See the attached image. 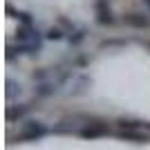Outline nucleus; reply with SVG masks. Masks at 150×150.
<instances>
[{
    "label": "nucleus",
    "instance_id": "nucleus-13",
    "mask_svg": "<svg viewBox=\"0 0 150 150\" xmlns=\"http://www.w3.org/2000/svg\"><path fill=\"white\" fill-rule=\"evenodd\" d=\"M144 5L148 7V11H150V0H144Z\"/></svg>",
    "mask_w": 150,
    "mask_h": 150
},
{
    "label": "nucleus",
    "instance_id": "nucleus-10",
    "mask_svg": "<svg viewBox=\"0 0 150 150\" xmlns=\"http://www.w3.org/2000/svg\"><path fill=\"white\" fill-rule=\"evenodd\" d=\"M63 36H65V34H63L58 27H50V29H47V34H45V38H47V40H61Z\"/></svg>",
    "mask_w": 150,
    "mask_h": 150
},
{
    "label": "nucleus",
    "instance_id": "nucleus-9",
    "mask_svg": "<svg viewBox=\"0 0 150 150\" xmlns=\"http://www.w3.org/2000/svg\"><path fill=\"white\" fill-rule=\"evenodd\" d=\"M54 92H56V88H54L52 83H43V85H38L36 96H50V94H54Z\"/></svg>",
    "mask_w": 150,
    "mask_h": 150
},
{
    "label": "nucleus",
    "instance_id": "nucleus-11",
    "mask_svg": "<svg viewBox=\"0 0 150 150\" xmlns=\"http://www.w3.org/2000/svg\"><path fill=\"white\" fill-rule=\"evenodd\" d=\"M16 92H18L20 94V85H16V83H13V81H7V99H9V101H11L13 99V94H16Z\"/></svg>",
    "mask_w": 150,
    "mask_h": 150
},
{
    "label": "nucleus",
    "instance_id": "nucleus-2",
    "mask_svg": "<svg viewBox=\"0 0 150 150\" xmlns=\"http://www.w3.org/2000/svg\"><path fill=\"white\" fill-rule=\"evenodd\" d=\"M108 125L105 123H88V125H83L81 130H79V134H81L83 139H96V137H103V134H108Z\"/></svg>",
    "mask_w": 150,
    "mask_h": 150
},
{
    "label": "nucleus",
    "instance_id": "nucleus-1",
    "mask_svg": "<svg viewBox=\"0 0 150 150\" xmlns=\"http://www.w3.org/2000/svg\"><path fill=\"white\" fill-rule=\"evenodd\" d=\"M47 125L43 123V121H36V119H27L25 123H23V128H20V139H25V141H36V139H43L45 134H47Z\"/></svg>",
    "mask_w": 150,
    "mask_h": 150
},
{
    "label": "nucleus",
    "instance_id": "nucleus-6",
    "mask_svg": "<svg viewBox=\"0 0 150 150\" xmlns=\"http://www.w3.org/2000/svg\"><path fill=\"white\" fill-rule=\"evenodd\" d=\"M7 13H11V18H18L23 25H34V18H31V13H27V11H16L11 5H7Z\"/></svg>",
    "mask_w": 150,
    "mask_h": 150
},
{
    "label": "nucleus",
    "instance_id": "nucleus-7",
    "mask_svg": "<svg viewBox=\"0 0 150 150\" xmlns=\"http://www.w3.org/2000/svg\"><path fill=\"white\" fill-rule=\"evenodd\" d=\"M117 123H119L121 130H137V128H144V121H132V119H119Z\"/></svg>",
    "mask_w": 150,
    "mask_h": 150
},
{
    "label": "nucleus",
    "instance_id": "nucleus-8",
    "mask_svg": "<svg viewBox=\"0 0 150 150\" xmlns=\"http://www.w3.org/2000/svg\"><path fill=\"white\" fill-rule=\"evenodd\" d=\"M119 139H132V141H146V137H141L137 130H121Z\"/></svg>",
    "mask_w": 150,
    "mask_h": 150
},
{
    "label": "nucleus",
    "instance_id": "nucleus-12",
    "mask_svg": "<svg viewBox=\"0 0 150 150\" xmlns=\"http://www.w3.org/2000/svg\"><path fill=\"white\" fill-rule=\"evenodd\" d=\"M85 38V29H79V31H74V36H69V45H79Z\"/></svg>",
    "mask_w": 150,
    "mask_h": 150
},
{
    "label": "nucleus",
    "instance_id": "nucleus-5",
    "mask_svg": "<svg viewBox=\"0 0 150 150\" xmlns=\"http://www.w3.org/2000/svg\"><path fill=\"white\" fill-rule=\"evenodd\" d=\"M31 105H25V103H20V105H7V121H16V119H23L27 112H29Z\"/></svg>",
    "mask_w": 150,
    "mask_h": 150
},
{
    "label": "nucleus",
    "instance_id": "nucleus-3",
    "mask_svg": "<svg viewBox=\"0 0 150 150\" xmlns=\"http://www.w3.org/2000/svg\"><path fill=\"white\" fill-rule=\"evenodd\" d=\"M123 23H125V25H130V27H134V29H148V27H150V18L144 16V13H137V11L125 13Z\"/></svg>",
    "mask_w": 150,
    "mask_h": 150
},
{
    "label": "nucleus",
    "instance_id": "nucleus-4",
    "mask_svg": "<svg viewBox=\"0 0 150 150\" xmlns=\"http://www.w3.org/2000/svg\"><path fill=\"white\" fill-rule=\"evenodd\" d=\"M96 20H99L101 25H112L114 23L108 0H96Z\"/></svg>",
    "mask_w": 150,
    "mask_h": 150
}]
</instances>
